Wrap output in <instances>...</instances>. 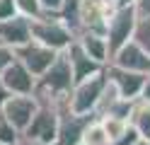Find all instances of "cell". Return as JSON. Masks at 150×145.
<instances>
[{
  "instance_id": "cell-26",
  "label": "cell",
  "mask_w": 150,
  "mask_h": 145,
  "mask_svg": "<svg viewBox=\"0 0 150 145\" xmlns=\"http://www.w3.org/2000/svg\"><path fill=\"white\" fill-rule=\"evenodd\" d=\"M140 99L150 102V70L145 73V82H143V92H140Z\"/></svg>"
},
{
  "instance_id": "cell-20",
  "label": "cell",
  "mask_w": 150,
  "mask_h": 145,
  "mask_svg": "<svg viewBox=\"0 0 150 145\" xmlns=\"http://www.w3.org/2000/svg\"><path fill=\"white\" fill-rule=\"evenodd\" d=\"M136 41L140 44L148 51V56H150V19H140L138 22V27H136Z\"/></svg>"
},
{
  "instance_id": "cell-25",
  "label": "cell",
  "mask_w": 150,
  "mask_h": 145,
  "mask_svg": "<svg viewBox=\"0 0 150 145\" xmlns=\"http://www.w3.org/2000/svg\"><path fill=\"white\" fill-rule=\"evenodd\" d=\"M136 12H138V17L140 19H148L150 17V0H136Z\"/></svg>"
},
{
  "instance_id": "cell-27",
  "label": "cell",
  "mask_w": 150,
  "mask_h": 145,
  "mask_svg": "<svg viewBox=\"0 0 150 145\" xmlns=\"http://www.w3.org/2000/svg\"><path fill=\"white\" fill-rule=\"evenodd\" d=\"M7 97H10V90L3 85V80H0V109H3V104L7 102Z\"/></svg>"
},
{
  "instance_id": "cell-3",
  "label": "cell",
  "mask_w": 150,
  "mask_h": 145,
  "mask_svg": "<svg viewBox=\"0 0 150 145\" xmlns=\"http://www.w3.org/2000/svg\"><path fill=\"white\" fill-rule=\"evenodd\" d=\"M104 87H107L104 70L90 75V77H85L80 82H75L70 94H68V109L73 114H78V116H95L97 106L102 102V94H104Z\"/></svg>"
},
{
  "instance_id": "cell-28",
  "label": "cell",
  "mask_w": 150,
  "mask_h": 145,
  "mask_svg": "<svg viewBox=\"0 0 150 145\" xmlns=\"http://www.w3.org/2000/svg\"><path fill=\"white\" fill-rule=\"evenodd\" d=\"M133 145H150V140H148V138H138Z\"/></svg>"
},
{
  "instance_id": "cell-32",
  "label": "cell",
  "mask_w": 150,
  "mask_h": 145,
  "mask_svg": "<svg viewBox=\"0 0 150 145\" xmlns=\"http://www.w3.org/2000/svg\"><path fill=\"white\" fill-rule=\"evenodd\" d=\"M148 19H150V17H148Z\"/></svg>"
},
{
  "instance_id": "cell-22",
  "label": "cell",
  "mask_w": 150,
  "mask_h": 145,
  "mask_svg": "<svg viewBox=\"0 0 150 145\" xmlns=\"http://www.w3.org/2000/svg\"><path fill=\"white\" fill-rule=\"evenodd\" d=\"M39 3H41L44 15H58L65 5V0H39Z\"/></svg>"
},
{
  "instance_id": "cell-2",
  "label": "cell",
  "mask_w": 150,
  "mask_h": 145,
  "mask_svg": "<svg viewBox=\"0 0 150 145\" xmlns=\"http://www.w3.org/2000/svg\"><path fill=\"white\" fill-rule=\"evenodd\" d=\"M73 85H75V77H73V70H70V61H68V53L63 51L53 61V65L36 80L34 94L44 97V99L63 102V99H68Z\"/></svg>"
},
{
  "instance_id": "cell-15",
  "label": "cell",
  "mask_w": 150,
  "mask_h": 145,
  "mask_svg": "<svg viewBox=\"0 0 150 145\" xmlns=\"http://www.w3.org/2000/svg\"><path fill=\"white\" fill-rule=\"evenodd\" d=\"M80 143L82 145H111V138H109V133L104 131L102 121L97 119V116H92V119L85 123V128H82Z\"/></svg>"
},
{
  "instance_id": "cell-24",
  "label": "cell",
  "mask_w": 150,
  "mask_h": 145,
  "mask_svg": "<svg viewBox=\"0 0 150 145\" xmlns=\"http://www.w3.org/2000/svg\"><path fill=\"white\" fill-rule=\"evenodd\" d=\"M17 15L15 0H0V19H10Z\"/></svg>"
},
{
  "instance_id": "cell-29",
  "label": "cell",
  "mask_w": 150,
  "mask_h": 145,
  "mask_svg": "<svg viewBox=\"0 0 150 145\" xmlns=\"http://www.w3.org/2000/svg\"><path fill=\"white\" fill-rule=\"evenodd\" d=\"M119 5H136V0H116Z\"/></svg>"
},
{
  "instance_id": "cell-14",
  "label": "cell",
  "mask_w": 150,
  "mask_h": 145,
  "mask_svg": "<svg viewBox=\"0 0 150 145\" xmlns=\"http://www.w3.org/2000/svg\"><path fill=\"white\" fill-rule=\"evenodd\" d=\"M75 41L82 46V51H85L90 58H95L97 63L107 65L109 63V41H107V34H99V32H82L75 36Z\"/></svg>"
},
{
  "instance_id": "cell-13",
  "label": "cell",
  "mask_w": 150,
  "mask_h": 145,
  "mask_svg": "<svg viewBox=\"0 0 150 145\" xmlns=\"http://www.w3.org/2000/svg\"><path fill=\"white\" fill-rule=\"evenodd\" d=\"M65 53H68V61H70V70H73L75 82H80V80H85V77H90V75L104 70V65L97 63L95 58H90L85 51H82V46L78 41H73L68 48H65Z\"/></svg>"
},
{
  "instance_id": "cell-31",
  "label": "cell",
  "mask_w": 150,
  "mask_h": 145,
  "mask_svg": "<svg viewBox=\"0 0 150 145\" xmlns=\"http://www.w3.org/2000/svg\"><path fill=\"white\" fill-rule=\"evenodd\" d=\"M0 145H3V143H0Z\"/></svg>"
},
{
  "instance_id": "cell-19",
  "label": "cell",
  "mask_w": 150,
  "mask_h": 145,
  "mask_svg": "<svg viewBox=\"0 0 150 145\" xmlns=\"http://www.w3.org/2000/svg\"><path fill=\"white\" fill-rule=\"evenodd\" d=\"M15 7H17V15H22L27 19H36L44 15L39 0H15Z\"/></svg>"
},
{
  "instance_id": "cell-11",
  "label": "cell",
  "mask_w": 150,
  "mask_h": 145,
  "mask_svg": "<svg viewBox=\"0 0 150 145\" xmlns=\"http://www.w3.org/2000/svg\"><path fill=\"white\" fill-rule=\"evenodd\" d=\"M27 41H32V19L15 15L10 19H0V44L20 48Z\"/></svg>"
},
{
  "instance_id": "cell-4",
  "label": "cell",
  "mask_w": 150,
  "mask_h": 145,
  "mask_svg": "<svg viewBox=\"0 0 150 145\" xmlns=\"http://www.w3.org/2000/svg\"><path fill=\"white\" fill-rule=\"evenodd\" d=\"M32 39L63 53L75 41V32L63 22L61 15H41V17L32 19Z\"/></svg>"
},
{
  "instance_id": "cell-10",
  "label": "cell",
  "mask_w": 150,
  "mask_h": 145,
  "mask_svg": "<svg viewBox=\"0 0 150 145\" xmlns=\"http://www.w3.org/2000/svg\"><path fill=\"white\" fill-rule=\"evenodd\" d=\"M109 63H114L119 68H126V70H133V73H148L150 70V56L136 39H131L128 44H124L119 51L111 53Z\"/></svg>"
},
{
  "instance_id": "cell-17",
  "label": "cell",
  "mask_w": 150,
  "mask_h": 145,
  "mask_svg": "<svg viewBox=\"0 0 150 145\" xmlns=\"http://www.w3.org/2000/svg\"><path fill=\"white\" fill-rule=\"evenodd\" d=\"M97 119L102 121L104 131L109 133L111 145H114V143L121 138V135L126 133V128H128V121H126V119H121V116H114V114H104V116H97Z\"/></svg>"
},
{
  "instance_id": "cell-23",
  "label": "cell",
  "mask_w": 150,
  "mask_h": 145,
  "mask_svg": "<svg viewBox=\"0 0 150 145\" xmlns=\"http://www.w3.org/2000/svg\"><path fill=\"white\" fill-rule=\"evenodd\" d=\"M138 138H140V133H138V131L133 128V126H131V121H128V128H126V133L121 135V138H119L114 145H133Z\"/></svg>"
},
{
  "instance_id": "cell-9",
  "label": "cell",
  "mask_w": 150,
  "mask_h": 145,
  "mask_svg": "<svg viewBox=\"0 0 150 145\" xmlns=\"http://www.w3.org/2000/svg\"><path fill=\"white\" fill-rule=\"evenodd\" d=\"M0 80L10 90V94H34V90H36V75L17 58L3 70Z\"/></svg>"
},
{
  "instance_id": "cell-1",
  "label": "cell",
  "mask_w": 150,
  "mask_h": 145,
  "mask_svg": "<svg viewBox=\"0 0 150 145\" xmlns=\"http://www.w3.org/2000/svg\"><path fill=\"white\" fill-rule=\"evenodd\" d=\"M58 131H61V102L39 97V109H36L32 123L22 131L20 145H56Z\"/></svg>"
},
{
  "instance_id": "cell-6",
  "label": "cell",
  "mask_w": 150,
  "mask_h": 145,
  "mask_svg": "<svg viewBox=\"0 0 150 145\" xmlns=\"http://www.w3.org/2000/svg\"><path fill=\"white\" fill-rule=\"evenodd\" d=\"M36 109H39V97L36 94H10L0 111H3L7 116V121L22 133L27 126L32 123Z\"/></svg>"
},
{
  "instance_id": "cell-7",
  "label": "cell",
  "mask_w": 150,
  "mask_h": 145,
  "mask_svg": "<svg viewBox=\"0 0 150 145\" xmlns=\"http://www.w3.org/2000/svg\"><path fill=\"white\" fill-rule=\"evenodd\" d=\"M15 56H17V61H22L36 75V80H39V77L53 65V61L58 58V51H53V48L39 44L36 39H32V41H27L24 46L15 48Z\"/></svg>"
},
{
  "instance_id": "cell-21",
  "label": "cell",
  "mask_w": 150,
  "mask_h": 145,
  "mask_svg": "<svg viewBox=\"0 0 150 145\" xmlns=\"http://www.w3.org/2000/svg\"><path fill=\"white\" fill-rule=\"evenodd\" d=\"M15 58H17V56H15V48L5 46V44H0V75H3V70L15 61Z\"/></svg>"
},
{
  "instance_id": "cell-30",
  "label": "cell",
  "mask_w": 150,
  "mask_h": 145,
  "mask_svg": "<svg viewBox=\"0 0 150 145\" xmlns=\"http://www.w3.org/2000/svg\"><path fill=\"white\" fill-rule=\"evenodd\" d=\"M78 145H82V143H78Z\"/></svg>"
},
{
  "instance_id": "cell-18",
  "label": "cell",
  "mask_w": 150,
  "mask_h": 145,
  "mask_svg": "<svg viewBox=\"0 0 150 145\" xmlns=\"http://www.w3.org/2000/svg\"><path fill=\"white\" fill-rule=\"evenodd\" d=\"M0 143L3 145H20L22 143V133L7 121V116L0 111Z\"/></svg>"
},
{
  "instance_id": "cell-12",
  "label": "cell",
  "mask_w": 150,
  "mask_h": 145,
  "mask_svg": "<svg viewBox=\"0 0 150 145\" xmlns=\"http://www.w3.org/2000/svg\"><path fill=\"white\" fill-rule=\"evenodd\" d=\"M92 116H78L68 109V99L61 102V131H58V140L56 145H78L85 123Z\"/></svg>"
},
{
  "instance_id": "cell-5",
  "label": "cell",
  "mask_w": 150,
  "mask_h": 145,
  "mask_svg": "<svg viewBox=\"0 0 150 145\" xmlns=\"http://www.w3.org/2000/svg\"><path fill=\"white\" fill-rule=\"evenodd\" d=\"M140 17L133 5H119L111 17L107 19V41H109V53L119 51L124 44H128L136 36V27Z\"/></svg>"
},
{
  "instance_id": "cell-16",
  "label": "cell",
  "mask_w": 150,
  "mask_h": 145,
  "mask_svg": "<svg viewBox=\"0 0 150 145\" xmlns=\"http://www.w3.org/2000/svg\"><path fill=\"white\" fill-rule=\"evenodd\" d=\"M128 121H131V126L140 133V138H148V140H150V102L136 99Z\"/></svg>"
},
{
  "instance_id": "cell-8",
  "label": "cell",
  "mask_w": 150,
  "mask_h": 145,
  "mask_svg": "<svg viewBox=\"0 0 150 145\" xmlns=\"http://www.w3.org/2000/svg\"><path fill=\"white\" fill-rule=\"evenodd\" d=\"M104 75H107V80L116 87V92L124 97V99H128V102L140 99L143 82H145V73H133V70L119 68L114 63H107L104 65Z\"/></svg>"
}]
</instances>
